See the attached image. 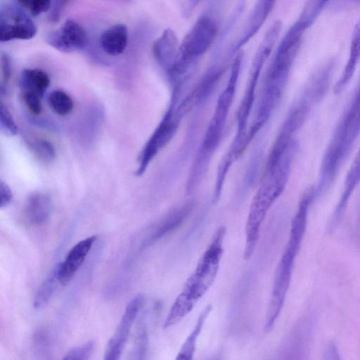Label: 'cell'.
Here are the masks:
<instances>
[{
  "label": "cell",
  "instance_id": "1",
  "mask_svg": "<svg viewBox=\"0 0 360 360\" xmlns=\"http://www.w3.org/2000/svg\"><path fill=\"white\" fill-rule=\"evenodd\" d=\"M315 198L314 188L307 191L299 202L297 212L292 221L289 239L275 274L265 320L266 332H269L273 328L282 310L290 286L295 260L306 231L309 210Z\"/></svg>",
  "mask_w": 360,
  "mask_h": 360
},
{
  "label": "cell",
  "instance_id": "2",
  "mask_svg": "<svg viewBox=\"0 0 360 360\" xmlns=\"http://www.w3.org/2000/svg\"><path fill=\"white\" fill-rule=\"evenodd\" d=\"M360 135V86L342 114L324 153L316 198L324 193L334 181L342 164Z\"/></svg>",
  "mask_w": 360,
  "mask_h": 360
},
{
  "label": "cell",
  "instance_id": "3",
  "mask_svg": "<svg viewBox=\"0 0 360 360\" xmlns=\"http://www.w3.org/2000/svg\"><path fill=\"white\" fill-rule=\"evenodd\" d=\"M224 235V227L219 228L215 233L196 269L187 280L182 292L171 307L163 325L164 328L174 326L187 316L212 285L221 258Z\"/></svg>",
  "mask_w": 360,
  "mask_h": 360
},
{
  "label": "cell",
  "instance_id": "4",
  "mask_svg": "<svg viewBox=\"0 0 360 360\" xmlns=\"http://www.w3.org/2000/svg\"><path fill=\"white\" fill-rule=\"evenodd\" d=\"M295 156L287 155L273 171L266 172L263 181L250 205L245 226V259L252 254L259 239L261 225L268 210L283 191Z\"/></svg>",
  "mask_w": 360,
  "mask_h": 360
},
{
  "label": "cell",
  "instance_id": "5",
  "mask_svg": "<svg viewBox=\"0 0 360 360\" xmlns=\"http://www.w3.org/2000/svg\"><path fill=\"white\" fill-rule=\"evenodd\" d=\"M243 56V53L240 51L234 58L229 80L218 98L214 113L193 163V168L199 172H206L212 157L221 141L228 115L236 92Z\"/></svg>",
  "mask_w": 360,
  "mask_h": 360
},
{
  "label": "cell",
  "instance_id": "6",
  "mask_svg": "<svg viewBox=\"0 0 360 360\" xmlns=\"http://www.w3.org/2000/svg\"><path fill=\"white\" fill-rule=\"evenodd\" d=\"M282 29L280 20L274 22L265 34L257 52L254 56L250 70L247 86L237 112L236 132L230 148L238 152H243L245 138L250 115L252 109L256 88L259 82L262 70L271 54Z\"/></svg>",
  "mask_w": 360,
  "mask_h": 360
},
{
  "label": "cell",
  "instance_id": "7",
  "mask_svg": "<svg viewBox=\"0 0 360 360\" xmlns=\"http://www.w3.org/2000/svg\"><path fill=\"white\" fill-rule=\"evenodd\" d=\"M217 20L210 14L198 18L179 46L177 61L167 75L171 84L186 79L190 67L212 45L218 33Z\"/></svg>",
  "mask_w": 360,
  "mask_h": 360
},
{
  "label": "cell",
  "instance_id": "8",
  "mask_svg": "<svg viewBox=\"0 0 360 360\" xmlns=\"http://www.w3.org/2000/svg\"><path fill=\"white\" fill-rule=\"evenodd\" d=\"M179 98V94L172 93L167 111L140 153L136 175L141 176L144 173L150 162L168 144L177 131L183 118L176 110Z\"/></svg>",
  "mask_w": 360,
  "mask_h": 360
},
{
  "label": "cell",
  "instance_id": "9",
  "mask_svg": "<svg viewBox=\"0 0 360 360\" xmlns=\"http://www.w3.org/2000/svg\"><path fill=\"white\" fill-rule=\"evenodd\" d=\"M37 26L27 11L16 1L0 6V41L30 39L37 33Z\"/></svg>",
  "mask_w": 360,
  "mask_h": 360
},
{
  "label": "cell",
  "instance_id": "10",
  "mask_svg": "<svg viewBox=\"0 0 360 360\" xmlns=\"http://www.w3.org/2000/svg\"><path fill=\"white\" fill-rule=\"evenodd\" d=\"M143 302V296L138 295L128 303L113 335L107 344L103 360H120L130 330Z\"/></svg>",
  "mask_w": 360,
  "mask_h": 360
},
{
  "label": "cell",
  "instance_id": "11",
  "mask_svg": "<svg viewBox=\"0 0 360 360\" xmlns=\"http://www.w3.org/2000/svg\"><path fill=\"white\" fill-rule=\"evenodd\" d=\"M46 41L60 51L70 53L83 49L87 44L88 37L85 30L78 22L68 19L59 29L49 33Z\"/></svg>",
  "mask_w": 360,
  "mask_h": 360
},
{
  "label": "cell",
  "instance_id": "12",
  "mask_svg": "<svg viewBox=\"0 0 360 360\" xmlns=\"http://www.w3.org/2000/svg\"><path fill=\"white\" fill-rule=\"evenodd\" d=\"M96 236H91L78 242L68 252L64 261L57 264V278L59 284L65 285L74 277L92 248Z\"/></svg>",
  "mask_w": 360,
  "mask_h": 360
},
{
  "label": "cell",
  "instance_id": "13",
  "mask_svg": "<svg viewBox=\"0 0 360 360\" xmlns=\"http://www.w3.org/2000/svg\"><path fill=\"white\" fill-rule=\"evenodd\" d=\"M179 46L176 35L171 29L165 30L153 44V56L167 75L177 61Z\"/></svg>",
  "mask_w": 360,
  "mask_h": 360
},
{
  "label": "cell",
  "instance_id": "14",
  "mask_svg": "<svg viewBox=\"0 0 360 360\" xmlns=\"http://www.w3.org/2000/svg\"><path fill=\"white\" fill-rule=\"evenodd\" d=\"M360 63V18L355 24L352 34L347 60L339 79L335 82L333 91L335 95L343 92L352 80Z\"/></svg>",
  "mask_w": 360,
  "mask_h": 360
},
{
  "label": "cell",
  "instance_id": "15",
  "mask_svg": "<svg viewBox=\"0 0 360 360\" xmlns=\"http://www.w3.org/2000/svg\"><path fill=\"white\" fill-rule=\"evenodd\" d=\"M52 210V200L49 194L41 192L30 195L25 205L24 216L26 221L35 226L44 224Z\"/></svg>",
  "mask_w": 360,
  "mask_h": 360
},
{
  "label": "cell",
  "instance_id": "16",
  "mask_svg": "<svg viewBox=\"0 0 360 360\" xmlns=\"http://www.w3.org/2000/svg\"><path fill=\"white\" fill-rule=\"evenodd\" d=\"M339 202L333 213V221L338 222L345 211L352 193L360 183V148L347 172Z\"/></svg>",
  "mask_w": 360,
  "mask_h": 360
},
{
  "label": "cell",
  "instance_id": "17",
  "mask_svg": "<svg viewBox=\"0 0 360 360\" xmlns=\"http://www.w3.org/2000/svg\"><path fill=\"white\" fill-rule=\"evenodd\" d=\"M274 6V1H272L257 2L250 13L242 35L234 47L235 50L240 51V48L258 32L271 13Z\"/></svg>",
  "mask_w": 360,
  "mask_h": 360
},
{
  "label": "cell",
  "instance_id": "18",
  "mask_svg": "<svg viewBox=\"0 0 360 360\" xmlns=\"http://www.w3.org/2000/svg\"><path fill=\"white\" fill-rule=\"evenodd\" d=\"M193 203L188 202L170 212L157 226L153 233L142 245L146 248L179 227L190 214Z\"/></svg>",
  "mask_w": 360,
  "mask_h": 360
},
{
  "label": "cell",
  "instance_id": "19",
  "mask_svg": "<svg viewBox=\"0 0 360 360\" xmlns=\"http://www.w3.org/2000/svg\"><path fill=\"white\" fill-rule=\"evenodd\" d=\"M128 42V30L124 24H116L105 30L100 37V45L103 51L110 56L124 51Z\"/></svg>",
  "mask_w": 360,
  "mask_h": 360
},
{
  "label": "cell",
  "instance_id": "20",
  "mask_svg": "<svg viewBox=\"0 0 360 360\" xmlns=\"http://www.w3.org/2000/svg\"><path fill=\"white\" fill-rule=\"evenodd\" d=\"M19 84L21 91L33 92L43 98L50 84V79L46 72L37 68H29L22 71Z\"/></svg>",
  "mask_w": 360,
  "mask_h": 360
},
{
  "label": "cell",
  "instance_id": "21",
  "mask_svg": "<svg viewBox=\"0 0 360 360\" xmlns=\"http://www.w3.org/2000/svg\"><path fill=\"white\" fill-rule=\"evenodd\" d=\"M211 310L212 307L208 305L199 314L194 327L186 338L174 360H193L198 336Z\"/></svg>",
  "mask_w": 360,
  "mask_h": 360
},
{
  "label": "cell",
  "instance_id": "22",
  "mask_svg": "<svg viewBox=\"0 0 360 360\" xmlns=\"http://www.w3.org/2000/svg\"><path fill=\"white\" fill-rule=\"evenodd\" d=\"M32 351L34 360H53V347L52 338L45 328L37 329L32 339Z\"/></svg>",
  "mask_w": 360,
  "mask_h": 360
},
{
  "label": "cell",
  "instance_id": "23",
  "mask_svg": "<svg viewBox=\"0 0 360 360\" xmlns=\"http://www.w3.org/2000/svg\"><path fill=\"white\" fill-rule=\"evenodd\" d=\"M149 343L148 330L144 316L139 321L128 360H145Z\"/></svg>",
  "mask_w": 360,
  "mask_h": 360
},
{
  "label": "cell",
  "instance_id": "24",
  "mask_svg": "<svg viewBox=\"0 0 360 360\" xmlns=\"http://www.w3.org/2000/svg\"><path fill=\"white\" fill-rule=\"evenodd\" d=\"M24 139L28 148L40 161L49 163L55 159V148L48 140L28 135H25Z\"/></svg>",
  "mask_w": 360,
  "mask_h": 360
},
{
  "label": "cell",
  "instance_id": "25",
  "mask_svg": "<svg viewBox=\"0 0 360 360\" xmlns=\"http://www.w3.org/2000/svg\"><path fill=\"white\" fill-rule=\"evenodd\" d=\"M59 283L57 278V265L50 272L39 286L33 302V307L39 309L46 306L51 299Z\"/></svg>",
  "mask_w": 360,
  "mask_h": 360
},
{
  "label": "cell",
  "instance_id": "26",
  "mask_svg": "<svg viewBox=\"0 0 360 360\" xmlns=\"http://www.w3.org/2000/svg\"><path fill=\"white\" fill-rule=\"evenodd\" d=\"M51 109L58 115L64 116L70 113L74 108L72 98L62 90H54L48 96Z\"/></svg>",
  "mask_w": 360,
  "mask_h": 360
},
{
  "label": "cell",
  "instance_id": "27",
  "mask_svg": "<svg viewBox=\"0 0 360 360\" xmlns=\"http://www.w3.org/2000/svg\"><path fill=\"white\" fill-rule=\"evenodd\" d=\"M0 129L8 136H15L18 133V127L11 112L2 102L0 105Z\"/></svg>",
  "mask_w": 360,
  "mask_h": 360
},
{
  "label": "cell",
  "instance_id": "28",
  "mask_svg": "<svg viewBox=\"0 0 360 360\" xmlns=\"http://www.w3.org/2000/svg\"><path fill=\"white\" fill-rule=\"evenodd\" d=\"M94 348V342L89 340L68 351L61 360H89Z\"/></svg>",
  "mask_w": 360,
  "mask_h": 360
},
{
  "label": "cell",
  "instance_id": "29",
  "mask_svg": "<svg viewBox=\"0 0 360 360\" xmlns=\"http://www.w3.org/2000/svg\"><path fill=\"white\" fill-rule=\"evenodd\" d=\"M17 2L32 16H38L49 11L51 6L49 0H19Z\"/></svg>",
  "mask_w": 360,
  "mask_h": 360
},
{
  "label": "cell",
  "instance_id": "30",
  "mask_svg": "<svg viewBox=\"0 0 360 360\" xmlns=\"http://www.w3.org/2000/svg\"><path fill=\"white\" fill-rule=\"evenodd\" d=\"M12 72L11 59L9 56L2 52L1 55V91L3 94L10 81Z\"/></svg>",
  "mask_w": 360,
  "mask_h": 360
},
{
  "label": "cell",
  "instance_id": "31",
  "mask_svg": "<svg viewBox=\"0 0 360 360\" xmlns=\"http://www.w3.org/2000/svg\"><path fill=\"white\" fill-rule=\"evenodd\" d=\"M22 100L29 109V110L34 115H39L41 112V97L38 94L30 92L22 91Z\"/></svg>",
  "mask_w": 360,
  "mask_h": 360
},
{
  "label": "cell",
  "instance_id": "32",
  "mask_svg": "<svg viewBox=\"0 0 360 360\" xmlns=\"http://www.w3.org/2000/svg\"><path fill=\"white\" fill-rule=\"evenodd\" d=\"M68 3L67 1H54L50 8L49 14V19L51 22H56L59 20L61 13L66 4Z\"/></svg>",
  "mask_w": 360,
  "mask_h": 360
},
{
  "label": "cell",
  "instance_id": "33",
  "mask_svg": "<svg viewBox=\"0 0 360 360\" xmlns=\"http://www.w3.org/2000/svg\"><path fill=\"white\" fill-rule=\"evenodd\" d=\"M13 198L10 187L2 180L0 181V207L2 208L8 205Z\"/></svg>",
  "mask_w": 360,
  "mask_h": 360
},
{
  "label": "cell",
  "instance_id": "34",
  "mask_svg": "<svg viewBox=\"0 0 360 360\" xmlns=\"http://www.w3.org/2000/svg\"><path fill=\"white\" fill-rule=\"evenodd\" d=\"M323 360H342L336 345L330 342L324 349Z\"/></svg>",
  "mask_w": 360,
  "mask_h": 360
}]
</instances>
